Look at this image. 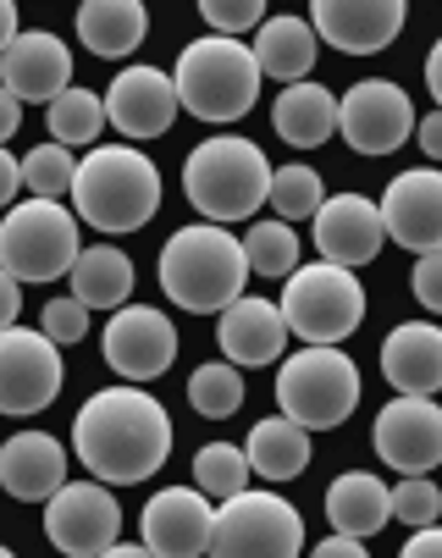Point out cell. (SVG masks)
I'll return each mask as SVG.
<instances>
[{"mask_svg": "<svg viewBox=\"0 0 442 558\" xmlns=\"http://www.w3.org/2000/svg\"><path fill=\"white\" fill-rule=\"evenodd\" d=\"M177 84L161 66H122L106 89V122L127 138H161L177 122Z\"/></svg>", "mask_w": 442, "mask_h": 558, "instance_id": "obj_19", "label": "cell"}, {"mask_svg": "<svg viewBox=\"0 0 442 558\" xmlns=\"http://www.w3.org/2000/svg\"><path fill=\"white\" fill-rule=\"evenodd\" d=\"M388 498H393V520H404L409 531L442 520V487L431 475H404L398 487H388Z\"/></svg>", "mask_w": 442, "mask_h": 558, "instance_id": "obj_36", "label": "cell"}, {"mask_svg": "<svg viewBox=\"0 0 442 558\" xmlns=\"http://www.w3.org/2000/svg\"><path fill=\"white\" fill-rule=\"evenodd\" d=\"M100 349H106V365L122 381H156L177 360V327H172L167 310H150V304H127L122 310L116 304Z\"/></svg>", "mask_w": 442, "mask_h": 558, "instance_id": "obj_14", "label": "cell"}, {"mask_svg": "<svg viewBox=\"0 0 442 558\" xmlns=\"http://www.w3.org/2000/svg\"><path fill=\"white\" fill-rule=\"evenodd\" d=\"M172 84H177V106L216 128V122L249 117L266 77H260V61L249 45H238L233 34H205V39L183 45Z\"/></svg>", "mask_w": 442, "mask_h": 558, "instance_id": "obj_4", "label": "cell"}, {"mask_svg": "<svg viewBox=\"0 0 442 558\" xmlns=\"http://www.w3.org/2000/svg\"><path fill=\"white\" fill-rule=\"evenodd\" d=\"M78 210H66L61 199L28 194L23 205H7L0 221V266L17 282H56L78 260Z\"/></svg>", "mask_w": 442, "mask_h": 558, "instance_id": "obj_8", "label": "cell"}, {"mask_svg": "<svg viewBox=\"0 0 442 558\" xmlns=\"http://www.w3.org/2000/svg\"><path fill=\"white\" fill-rule=\"evenodd\" d=\"M138 542L156 558H199L210 553V531H216V509L199 487H161L138 514Z\"/></svg>", "mask_w": 442, "mask_h": 558, "instance_id": "obj_17", "label": "cell"}, {"mask_svg": "<svg viewBox=\"0 0 442 558\" xmlns=\"http://www.w3.org/2000/svg\"><path fill=\"white\" fill-rule=\"evenodd\" d=\"M199 17L210 23V34H249L266 23V0H194Z\"/></svg>", "mask_w": 442, "mask_h": 558, "instance_id": "obj_37", "label": "cell"}, {"mask_svg": "<svg viewBox=\"0 0 442 558\" xmlns=\"http://www.w3.org/2000/svg\"><path fill=\"white\" fill-rule=\"evenodd\" d=\"M271 128L282 144L293 149H316L337 133V95L321 89L316 77H299V84H287L271 106Z\"/></svg>", "mask_w": 442, "mask_h": 558, "instance_id": "obj_24", "label": "cell"}, {"mask_svg": "<svg viewBox=\"0 0 442 558\" xmlns=\"http://www.w3.org/2000/svg\"><path fill=\"white\" fill-rule=\"evenodd\" d=\"M122 531V504L111 482L89 475V482H61L45 498V536L66 558H106Z\"/></svg>", "mask_w": 442, "mask_h": 558, "instance_id": "obj_10", "label": "cell"}, {"mask_svg": "<svg viewBox=\"0 0 442 558\" xmlns=\"http://www.w3.org/2000/svg\"><path fill=\"white\" fill-rule=\"evenodd\" d=\"M255 61H260V77H277V84H299V77H316V56H321V39L305 17H266L260 34H255Z\"/></svg>", "mask_w": 442, "mask_h": 558, "instance_id": "obj_25", "label": "cell"}, {"mask_svg": "<svg viewBox=\"0 0 442 558\" xmlns=\"http://www.w3.org/2000/svg\"><path fill=\"white\" fill-rule=\"evenodd\" d=\"M377 210L398 250H409V255L442 250V172L437 167L398 172L388 183V194L377 199Z\"/></svg>", "mask_w": 442, "mask_h": 558, "instance_id": "obj_18", "label": "cell"}, {"mask_svg": "<svg viewBox=\"0 0 442 558\" xmlns=\"http://www.w3.org/2000/svg\"><path fill=\"white\" fill-rule=\"evenodd\" d=\"M0 558H12V547H7V542H0Z\"/></svg>", "mask_w": 442, "mask_h": 558, "instance_id": "obj_48", "label": "cell"}, {"mask_svg": "<svg viewBox=\"0 0 442 558\" xmlns=\"http://www.w3.org/2000/svg\"><path fill=\"white\" fill-rule=\"evenodd\" d=\"M72 453H78L89 475H100L111 487L150 482L172 459V415L138 381L106 387L72 415Z\"/></svg>", "mask_w": 442, "mask_h": 558, "instance_id": "obj_1", "label": "cell"}, {"mask_svg": "<svg viewBox=\"0 0 442 558\" xmlns=\"http://www.w3.org/2000/svg\"><path fill=\"white\" fill-rule=\"evenodd\" d=\"M45 122H50L56 144H66V149H95L100 133H106V100H100L95 89H72V84H66V89L45 106Z\"/></svg>", "mask_w": 442, "mask_h": 558, "instance_id": "obj_30", "label": "cell"}, {"mask_svg": "<svg viewBox=\"0 0 442 558\" xmlns=\"http://www.w3.org/2000/svg\"><path fill=\"white\" fill-rule=\"evenodd\" d=\"M17 194H23V161H17L7 144H0V210H7Z\"/></svg>", "mask_w": 442, "mask_h": 558, "instance_id": "obj_40", "label": "cell"}, {"mask_svg": "<svg viewBox=\"0 0 442 558\" xmlns=\"http://www.w3.org/2000/svg\"><path fill=\"white\" fill-rule=\"evenodd\" d=\"M310 238H316V255L332 260V266H371L388 244V227H382V210L377 199L365 194H327L321 210L310 216Z\"/></svg>", "mask_w": 442, "mask_h": 558, "instance_id": "obj_16", "label": "cell"}, {"mask_svg": "<svg viewBox=\"0 0 442 558\" xmlns=\"http://www.w3.org/2000/svg\"><path fill=\"white\" fill-rule=\"evenodd\" d=\"M415 138H420V149L431 155V161H442V111H431L426 122H415Z\"/></svg>", "mask_w": 442, "mask_h": 558, "instance_id": "obj_45", "label": "cell"}, {"mask_svg": "<svg viewBox=\"0 0 442 558\" xmlns=\"http://www.w3.org/2000/svg\"><path fill=\"white\" fill-rule=\"evenodd\" d=\"M89 315H95V310H89L78 293H72V299H50L45 315H39V332L56 338L61 349H66V343H84V338H89Z\"/></svg>", "mask_w": 442, "mask_h": 558, "instance_id": "obj_38", "label": "cell"}, {"mask_svg": "<svg viewBox=\"0 0 442 558\" xmlns=\"http://www.w3.org/2000/svg\"><path fill=\"white\" fill-rule=\"evenodd\" d=\"M371 448L398 475H431L442 464V404L420 392H398L371 426Z\"/></svg>", "mask_w": 442, "mask_h": 558, "instance_id": "obj_12", "label": "cell"}, {"mask_svg": "<svg viewBox=\"0 0 442 558\" xmlns=\"http://www.w3.org/2000/svg\"><path fill=\"white\" fill-rule=\"evenodd\" d=\"M0 84L23 106H50L72 84V50L50 28H17V39L0 50Z\"/></svg>", "mask_w": 442, "mask_h": 558, "instance_id": "obj_20", "label": "cell"}, {"mask_svg": "<svg viewBox=\"0 0 442 558\" xmlns=\"http://www.w3.org/2000/svg\"><path fill=\"white\" fill-rule=\"evenodd\" d=\"M17 128H23V100H17L7 84H0V144H12Z\"/></svg>", "mask_w": 442, "mask_h": 558, "instance_id": "obj_43", "label": "cell"}, {"mask_svg": "<svg viewBox=\"0 0 442 558\" xmlns=\"http://www.w3.org/2000/svg\"><path fill=\"white\" fill-rule=\"evenodd\" d=\"M282 322L299 343H343L365 322V288L348 266L316 260V266H293L282 277Z\"/></svg>", "mask_w": 442, "mask_h": 558, "instance_id": "obj_7", "label": "cell"}, {"mask_svg": "<svg viewBox=\"0 0 442 558\" xmlns=\"http://www.w3.org/2000/svg\"><path fill=\"white\" fill-rule=\"evenodd\" d=\"M316 558H365V536L337 531V536H327V542L316 547Z\"/></svg>", "mask_w": 442, "mask_h": 558, "instance_id": "obj_44", "label": "cell"}, {"mask_svg": "<svg viewBox=\"0 0 442 558\" xmlns=\"http://www.w3.org/2000/svg\"><path fill=\"white\" fill-rule=\"evenodd\" d=\"M72 172H78V155H72L66 144H56V138L23 155V189L39 194V199H61V194H72Z\"/></svg>", "mask_w": 442, "mask_h": 558, "instance_id": "obj_35", "label": "cell"}, {"mask_svg": "<svg viewBox=\"0 0 442 558\" xmlns=\"http://www.w3.org/2000/svg\"><path fill=\"white\" fill-rule=\"evenodd\" d=\"M188 404H194V415H205V421L238 415V410H244V376H238V365H233V360L199 365V371L188 376Z\"/></svg>", "mask_w": 442, "mask_h": 558, "instance_id": "obj_31", "label": "cell"}, {"mask_svg": "<svg viewBox=\"0 0 442 558\" xmlns=\"http://www.w3.org/2000/svg\"><path fill=\"white\" fill-rule=\"evenodd\" d=\"M210 553L216 558H293L305 553V520L282 493L238 487L216 509Z\"/></svg>", "mask_w": 442, "mask_h": 558, "instance_id": "obj_9", "label": "cell"}, {"mask_svg": "<svg viewBox=\"0 0 442 558\" xmlns=\"http://www.w3.org/2000/svg\"><path fill=\"white\" fill-rule=\"evenodd\" d=\"M266 199H271V210L282 221H310L321 210V199H327V183H321V172H310L299 161H293V167H271Z\"/></svg>", "mask_w": 442, "mask_h": 558, "instance_id": "obj_34", "label": "cell"}, {"mask_svg": "<svg viewBox=\"0 0 442 558\" xmlns=\"http://www.w3.org/2000/svg\"><path fill=\"white\" fill-rule=\"evenodd\" d=\"M337 133L359 155H393L415 133V106L393 77H365L348 95H337Z\"/></svg>", "mask_w": 442, "mask_h": 558, "instance_id": "obj_13", "label": "cell"}, {"mask_svg": "<svg viewBox=\"0 0 442 558\" xmlns=\"http://www.w3.org/2000/svg\"><path fill=\"white\" fill-rule=\"evenodd\" d=\"M66 381L61 343L34 327H0V415H39Z\"/></svg>", "mask_w": 442, "mask_h": 558, "instance_id": "obj_11", "label": "cell"}, {"mask_svg": "<svg viewBox=\"0 0 442 558\" xmlns=\"http://www.w3.org/2000/svg\"><path fill=\"white\" fill-rule=\"evenodd\" d=\"M327 520L332 531H354V536H377L393 520V498L371 470H343L327 487Z\"/></svg>", "mask_w": 442, "mask_h": 558, "instance_id": "obj_28", "label": "cell"}, {"mask_svg": "<svg viewBox=\"0 0 442 558\" xmlns=\"http://www.w3.org/2000/svg\"><path fill=\"white\" fill-rule=\"evenodd\" d=\"M17 315H23V282L0 266V327H17Z\"/></svg>", "mask_w": 442, "mask_h": 558, "instance_id": "obj_42", "label": "cell"}, {"mask_svg": "<svg viewBox=\"0 0 442 558\" xmlns=\"http://www.w3.org/2000/svg\"><path fill=\"white\" fill-rule=\"evenodd\" d=\"M426 89H431V100H437V111H442V39H437L431 56H426Z\"/></svg>", "mask_w": 442, "mask_h": 558, "instance_id": "obj_46", "label": "cell"}, {"mask_svg": "<svg viewBox=\"0 0 442 558\" xmlns=\"http://www.w3.org/2000/svg\"><path fill=\"white\" fill-rule=\"evenodd\" d=\"M17 39V0H0V50Z\"/></svg>", "mask_w": 442, "mask_h": 558, "instance_id": "obj_47", "label": "cell"}, {"mask_svg": "<svg viewBox=\"0 0 442 558\" xmlns=\"http://www.w3.org/2000/svg\"><path fill=\"white\" fill-rule=\"evenodd\" d=\"M271 189V161L255 138L238 133H216L205 144H194V155L183 161V194L205 221H249L266 205Z\"/></svg>", "mask_w": 442, "mask_h": 558, "instance_id": "obj_5", "label": "cell"}, {"mask_svg": "<svg viewBox=\"0 0 442 558\" xmlns=\"http://www.w3.org/2000/svg\"><path fill=\"white\" fill-rule=\"evenodd\" d=\"M72 210L100 232H138L161 210V167L133 144H95L72 172Z\"/></svg>", "mask_w": 442, "mask_h": 558, "instance_id": "obj_2", "label": "cell"}, {"mask_svg": "<svg viewBox=\"0 0 442 558\" xmlns=\"http://www.w3.org/2000/svg\"><path fill=\"white\" fill-rule=\"evenodd\" d=\"M72 293H78L89 310H116L133 299V260L116 250V244H95V250H78L72 260Z\"/></svg>", "mask_w": 442, "mask_h": 558, "instance_id": "obj_29", "label": "cell"}, {"mask_svg": "<svg viewBox=\"0 0 442 558\" xmlns=\"http://www.w3.org/2000/svg\"><path fill=\"white\" fill-rule=\"evenodd\" d=\"M409 23V0H310V28L343 56H377Z\"/></svg>", "mask_w": 442, "mask_h": 558, "instance_id": "obj_15", "label": "cell"}, {"mask_svg": "<svg viewBox=\"0 0 442 558\" xmlns=\"http://www.w3.org/2000/svg\"><path fill=\"white\" fill-rule=\"evenodd\" d=\"M244 453H249V470L266 475V482H293V475H305L310 470V432L299 421H287V415H266L249 426L244 437Z\"/></svg>", "mask_w": 442, "mask_h": 558, "instance_id": "obj_27", "label": "cell"}, {"mask_svg": "<svg viewBox=\"0 0 442 558\" xmlns=\"http://www.w3.org/2000/svg\"><path fill=\"white\" fill-rule=\"evenodd\" d=\"M415 299H420V310H431V315H442V250H426L420 260H415Z\"/></svg>", "mask_w": 442, "mask_h": 558, "instance_id": "obj_39", "label": "cell"}, {"mask_svg": "<svg viewBox=\"0 0 442 558\" xmlns=\"http://www.w3.org/2000/svg\"><path fill=\"white\" fill-rule=\"evenodd\" d=\"M144 34H150V12H144V0H84V7H78V39L100 61L133 56L144 45Z\"/></svg>", "mask_w": 442, "mask_h": 558, "instance_id": "obj_26", "label": "cell"}, {"mask_svg": "<svg viewBox=\"0 0 442 558\" xmlns=\"http://www.w3.org/2000/svg\"><path fill=\"white\" fill-rule=\"evenodd\" d=\"M249 282L244 238H233L221 221H194L177 227L161 244V293L177 310L194 315H221Z\"/></svg>", "mask_w": 442, "mask_h": 558, "instance_id": "obj_3", "label": "cell"}, {"mask_svg": "<svg viewBox=\"0 0 442 558\" xmlns=\"http://www.w3.org/2000/svg\"><path fill=\"white\" fill-rule=\"evenodd\" d=\"M244 260H249V277H287L299 266V232H293V221H249Z\"/></svg>", "mask_w": 442, "mask_h": 558, "instance_id": "obj_32", "label": "cell"}, {"mask_svg": "<svg viewBox=\"0 0 442 558\" xmlns=\"http://www.w3.org/2000/svg\"><path fill=\"white\" fill-rule=\"evenodd\" d=\"M404 558H442V520L415 525V536L404 542Z\"/></svg>", "mask_w": 442, "mask_h": 558, "instance_id": "obj_41", "label": "cell"}, {"mask_svg": "<svg viewBox=\"0 0 442 558\" xmlns=\"http://www.w3.org/2000/svg\"><path fill=\"white\" fill-rule=\"evenodd\" d=\"M66 482V448L50 432H17L0 442V487L17 504H45Z\"/></svg>", "mask_w": 442, "mask_h": 558, "instance_id": "obj_22", "label": "cell"}, {"mask_svg": "<svg viewBox=\"0 0 442 558\" xmlns=\"http://www.w3.org/2000/svg\"><path fill=\"white\" fill-rule=\"evenodd\" d=\"M382 376L393 392H442V327L404 322L382 338Z\"/></svg>", "mask_w": 442, "mask_h": 558, "instance_id": "obj_23", "label": "cell"}, {"mask_svg": "<svg viewBox=\"0 0 442 558\" xmlns=\"http://www.w3.org/2000/svg\"><path fill=\"white\" fill-rule=\"evenodd\" d=\"M277 410L305 432H332L359 410V365L337 343H305L277 371Z\"/></svg>", "mask_w": 442, "mask_h": 558, "instance_id": "obj_6", "label": "cell"}, {"mask_svg": "<svg viewBox=\"0 0 442 558\" xmlns=\"http://www.w3.org/2000/svg\"><path fill=\"white\" fill-rule=\"evenodd\" d=\"M249 453L244 448H233V442H205L199 453H194V487L205 493V498H233L238 487H249Z\"/></svg>", "mask_w": 442, "mask_h": 558, "instance_id": "obj_33", "label": "cell"}, {"mask_svg": "<svg viewBox=\"0 0 442 558\" xmlns=\"http://www.w3.org/2000/svg\"><path fill=\"white\" fill-rule=\"evenodd\" d=\"M287 322L271 299H255V293H238L216 322V349L221 360H233L238 371L244 365H277L287 354Z\"/></svg>", "mask_w": 442, "mask_h": 558, "instance_id": "obj_21", "label": "cell"}]
</instances>
